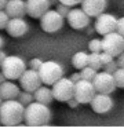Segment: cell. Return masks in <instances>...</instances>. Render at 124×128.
Masks as SVG:
<instances>
[{
    "instance_id": "obj_4",
    "label": "cell",
    "mask_w": 124,
    "mask_h": 128,
    "mask_svg": "<svg viewBox=\"0 0 124 128\" xmlns=\"http://www.w3.org/2000/svg\"><path fill=\"white\" fill-rule=\"evenodd\" d=\"M25 70H26L25 61L17 55L7 56L2 65V72L6 74L7 80H19Z\"/></svg>"
},
{
    "instance_id": "obj_20",
    "label": "cell",
    "mask_w": 124,
    "mask_h": 128,
    "mask_svg": "<svg viewBox=\"0 0 124 128\" xmlns=\"http://www.w3.org/2000/svg\"><path fill=\"white\" fill-rule=\"evenodd\" d=\"M88 56L90 54H87L85 51H79L72 56V65L79 70L84 69L85 66H88Z\"/></svg>"
},
{
    "instance_id": "obj_26",
    "label": "cell",
    "mask_w": 124,
    "mask_h": 128,
    "mask_svg": "<svg viewBox=\"0 0 124 128\" xmlns=\"http://www.w3.org/2000/svg\"><path fill=\"white\" fill-rule=\"evenodd\" d=\"M10 15L6 12V10H0V29H6L10 22Z\"/></svg>"
},
{
    "instance_id": "obj_23",
    "label": "cell",
    "mask_w": 124,
    "mask_h": 128,
    "mask_svg": "<svg viewBox=\"0 0 124 128\" xmlns=\"http://www.w3.org/2000/svg\"><path fill=\"white\" fill-rule=\"evenodd\" d=\"M88 50L91 52H102L103 51V42L101 39H92L88 44Z\"/></svg>"
},
{
    "instance_id": "obj_15",
    "label": "cell",
    "mask_w": 124,
    "mask_h": 128,
    "mask_svg": "<svg viewBox=\"0 0 124 128\" xmlns=\"http://www.w3.org/2000/svg\"><path fill=\"white\" fill-rule=\"evenodd\" d=\"M6 30L11 37H22L28 33L29 25L24 18H11Z\"/></svg>"
},
{
    "instance_id": "obj_38",
    "label": "cell",
    "mask_w": 124,
    "mask_h": 128,
    "mask_svg": "<svg viewBox=\"0 0 124 128\" xmlns=\"http://www.w3.org/2000/svg\"><path fill=\"white\" fill-rule=\"evenodd\" d=\"M6 80H7V77H6V74H4L3 72H0V84H2V83H4Z\"/></svg>"
},
{
    "instance_id": "obj_32",
    "label": "cell",
    "mask_w": 124,
    "mask_h": 128,
    "mask_svg": "<svg viewBox=\"0 0 124 128\" xmlns=\"http://www.w3.org/2000/svg\"><path fill=\"white\" fill-rule=\"evenodd\" d=\"M117 32L124 36V17H121L120 20L117 21Z\"/></svg>"
},
{
    "instance_id": "obj_35",
    "label": "cell",
    "mask_w": 124,
    "mask_h": 128,
    "mask_svg": "<svg viewBox=\"0 0 124 128\" xmlns=\"http://www.w3.org/2000/svg\"><path fill=\"white\" fill-rule=\"evenodd\" d=\"M81 73H73V74L70 76V80L73 81V83H77L79 80H81Z\"/></svg>"
},
{
    "instance_id": "obj_27",
    "label": "cell",
    "mask_w": 124,
    "mask_h": 128,
    "mask_svg": "<svg viewBox=\"0 0 124 128\" xmlns=\"http://www.w3.org/2000/svg\"><path fill=\"white\" fill-rule=\"evenodd\" d=\"M69 7H70V6H68V4L59 3V4L57 6V8H55V10H57V11L59 12V14L62 15L63 18H66V17H68V14H69V11H70V8H69Z\"/></svg>"
},
{
    "instance_id": "obj_29",
    "label": "cell",
    "mask_w": 124,
    "mask_h": 128,
    "mask_svg": "<svg viewBox=\"0 0 124 128\" xmlns=\"http://www.w3.org/2000/svg\"><path fill=\"white\" fill-rule=\"evenodd\" d=\"M41 65H43V61L39 59V58H33V59H30V62H29V68L30 69H35V70H39L41 68Z\"/></svg>"
},
{
    "instance_id": "obj_13",
    "label": "cell",
    "mask_w": 124,
    "mask_h": 128,
    "mask_svg": "<svg viewBox=\"0 0 124 128\" xmlns=\"http://www.w3.org/2000/svg\"><path fill=\"white\" fill-rule=\"evenodd\" d=\"M91 109L98 114H105L109 110H112L113 108V99L110 96V94H101L96 92V95L91 100Z\"/></svg>"
},
{
    "instance_id": "obj_8",
    "label": "cell",
    "mask_w": 124,
    "mask_h": 128,
    "mask_svg": "<svg viewBox=\"0 0 124 128\" xmlns=\"http://www.w3.org/2000/svg\"><path fill=\"white\" fill-rule=\"evenodd\" d=\"M40 26L47 33H55L63 26V17L57 10H48L40 18Z\"/></svg>"
},
{
    "instance_id": "obj_34",
    "label": "cell",
    "mask_w": 124,
    "mask_h": 128,
    "mask_svg": "<svg viewBox=\"0 0 124 128\" xmlns=\"http://www.w3.org/2000/svg\"><path fill=\"white\" fill-rule=\"evenodd\" d=\"M117 65H118V68H124V52H121L120 55L117 56Z\"/></svg>"
},
{
    "instance_id": "obj_6",
    "label": "cell",
    "mask_w": 124,
    "mask_h": 128,
    "mask_svg": "<svg viewBox=\"0 0 124 128\" xmlns=\"http://www.w3.org/2000/svg\"><path fill=\"white\" fill-rule=\"evenodd\" d=\"M102 42H103L105 52H109L110 55L116 56V58L121 52H124V36L121 33H118L117 30L105 34Z\"/></svg>"
},
{
    "instance_id": "obj_37",
    "label": "cell",
    "mask_w": 124,
    "mask_h": 128,
    "mask_svg": "<svg viewBox=\"0 0 124 128\" xmlns=\"http://www.w3.org/2000/svg\"><path fill=\"white\" fill-rule=\"evenodd\" d=\"M7 2L8 0H0V10H4L6 6H7Z\"/></svg>"
},
{
    "instance_id": "obj_19",
    "label": "cell",
    "mask_w": 124,
    "mask_h": 128,
    "mask_svg": "<svg viewBox=\"0 0 124 128\" xmlns=\"http://www.w3.org/2000/svg\"><path fill=\"white\" fill-rule=\"evenodd\" d=\"M33 94H35V100L41 102V103H44V105H50V103L52 102V99H54L52 88L46 87V84H44V86H40Z\"/></svg>"
},
{
    "instance_id": "obj_16",
    "label": "cell",
    "mask_w": 124,
    "mask_h": 128,
    "mask_svg": "<svg viewBox=\"0 0 124 128\" xmlns=\"http://www.w3.org/2000/svg\"><path fill=\"white\" fill-rule=\"evenodd\" d=\"M107 7V0H83L81 8L87 12L90 17H98L105 12Z\"/></svg>"
},
{
    "instance_id": "obj_36",
    "label": "cell",
    "mask_w": 124,
    "mask_h": 128,
    "mask_svg": "<svg viewBox=\"0 0 124 128\" xmlns=\"http://www.w3.org/2000/svg\"><path fill=\"white\" fill-rule=\"evenodd\" d=\"M7 56H8V55L4 52V51H3V48H2V50H0V68H2L3 62L6 61V58H7Z\"/></svg>"
},
{
    "instance_id": "obj_18",
    "label": "cell",
    "mask_w": 124,
    "mask_h": 128,
    "mask_svg": "<svg viewBox=\"0 0 124 128\" xmlns=\"http://www.w3.org/2000/svg\"><path fill=\"white\" fill-rule=\"evenodd\" d=\"M21 90L18 86H15L14 83H11V80H6L4 83L0 84V96L3 98V100L6 99H18Z\"/></svg>"
},
{
    "instance_id": "obj_22",
    "label": "cell",
    "mask_w": 124,
    "mask_h": 128,
    "mask_svg": "<svg viewBox=\"0 0 124 128\" xmlns=\"http://www.w3.org/2000/svg\"><path fill=\"white\" fill-rule=\"evenodd\" d=\"M18 100H19V102H21L24 106H28L29 103L35 102V94H33V92H30V91H25V90H24V91L19 94Z\"/></svg>"
},
{
    "instance_id": "obj_25",
    "label": "cell",
    "mask_w": 124,
    "mask_h": 128,
    "mask_svg": "<svg viewBox=\"0 0 124 128\" xmlns=\"http://www.w3.org/2000/svg\"><path fill=\"white\" fill-rule=\"evenodd\" d=\"M114 81H116V86L118 88H124V68H118L114 73Z\"/></svg>"
},
{
    "instance_id": "obj_21",
    "label": "cell",
    "mask_w": 124,
    "mask_h": 128,
    "mask_svg": "<svg viewBox=\"0 0 124 128\" xmlns=\"http://www.w3.org/2000/svg\"><path fill=\"white\" fill-rule=\"evenodd\" d=\"M88 66L94 68L95 70H99L103 65L101 61V52H91L88 56Z\"/></svg>"
},
{
    "instance_id": "obj_31",
    "label": "cell",
    "mask_w": 124,
    "mask_h": 128,
    "mask_svg": "<svg viewBox=\"0 0 124 128\" xmlns=\"http://www.w3.org/2000/svg\"><path fill=\"white\" fill-rule=\"evenodd\" d=\"M59 3H63V4H68V6H77V4H81L83 0H58Z\"/></svg>"
},
{
    "instance_id": "obj_1",
    "label": "cell",
    "mask_w": 124,
    "mask_h": 128,
    "mask_svg": "<svg viewBox=\"0 0 124 128\" xmlns=\"http://www.w3.org/2000/svg\"><path fill=\"white\" fill-rule=\"evenodd\" d=\"M25 106L18 99H6L0 106V124L6 127L19 125L24 121Z\"/></svg>"
},
{
    "instance_id": "obj_39",
    "label": "cell",
    "mask_w": 124,
    "mask_h": 128,
    "mask_svg": "<svg viewBox=\"0 0 124 128\" xmlns=\"http://www.w3.org/2000/svg\"><path fill=\"white\" fill-rule=\"evenodd\" d=\"M3 46H4V39H3L2 36H0V50L3 48Z\"/></svg>"
},
{
    "instance_id": "obj_2",
    "label": "cell",
    "mask_w": 124,
    "mask_h": 128,
    "mask_svg": "<svg viewBox=\"0 0 124 128\" xmlns=\"http://www.w3.org/2000/svg\"><path fill=\"white\" fill-rule=\"evenodd\" d=\"M48 105H44L41 102H35L29 103L25 106V116L24 121L29 127H44L48 125L51 121V110L47 108Z\"/></svg>"
},
{
    "instance_id": "obj_41",
    "label": "cell",
    "mask_w": 124,
    "mask_h": 128,
    "mask_svg": "<svg viewBox=\"0 0 124 128\" xmlns=\"http://www.w3.org/2000/svg\"><path fill=\"white\" fill-rule=\"evenodd\" d=\"M2 103H3V98L0 96V106H2Z\"/></svg>"
},
{
    "instance_id": "obj_3",
    "label": "cell",
    "mask_w": 124,
    "mask_h": 128,
    "mask_svg": "<svg viewBox=\"0 0 124 128\" xmlns=\"http://www.w3.org/2000/svg\"><path fill=\"white\" fill-rule=\"evenodd\" d=\"M39 74L41 77L43 84L52 86L59 78L63 77V68L55 61H46V62H43L41 68L39 69Z\"/></svg>"
},
{
    "instance_id": "obj_30",
    "label": "cell",
    "mask_w": 124,
    "mask_h": 128,
    "mask_svg": "<svg viewBox=\"0 0 124 128\" xmlns=\"http://www.w3.org/2000/svg\"><path fill=\"white\" fill-rule=\"evenodd\" d=\"M113 58H114V56L110 55L109 52H105V51H102V52H101V61H102V65H106V64H109V62H112V61H113ZM102 68H103V66H102Z\"/></svg>"
},
{
    "instance_id": "obj_10",
    "label": "cell",
    "mask_w": 124,
    "mask_h": 128,
    "mask_svg": "<svg viewBox=\"0 0 124 128\" xmlns=\"http://www.w3.org/2000/svg\"><path fill=\"white\" fill-rule=\"evenodd\" d=\"M117 18L112 14H106V12H102L101 15L96 17L95 21V32H98L99 34L105 36L107 33H112V32L117 30Z\"/></svg>"
},
{
    "instance_id": "obj_33",
    "label": "cell",
    "mask_w": 124,
    "mask_h": 128,
    "mask_svg": "<svg viewBox=\"0 0 124 128\" xmlns=\"http://www.w3.org/2000/svg\"><path fill=\"white\" fill-rule=\"evenodd\" d=\"M68 105H69V108H72V109H76V108H79V105H81V103L79 102V100L76 99V98H72V99H69L68 100Z\"/></svg>"
},
{
    "instance_id": "obj_9",
    "label": "cell",
    "mask_w": 124,
    "mask_h": 128,
    "mask_svg": "<svg viewBox=\"0 0 124 128\" xmlns=\"http://www.w3.org/2000/svg\"><path fill=\"white\" fill-rule=\"evenodd\" d=\"M92 83H94L96 92H101V94H112L117 88L116 81H114V76L112 73L106 72V70H102V72L96 73Z\"/></svg>"
},
{
    "instance_id": "obj_28",
    "label": "cell",
    "mask_w": 124,
    "mask_h": 128,
    "mask_svg": "<svg viewBox=\"0 0 124 128\" xmlns=\"http://www.w3.org/2000/svg\"><path fill=\"white\" fill-rule=\"evenodd\" d=\"M103 70H106V72H109V73H114L116 70L118 69V65H117V62H114V61H112V62H109V64H106V65H103V68H102Z\"/></svg>"
},
{
    "instance_id": "obj_17",
    "label": "cell",
    "mask_w": 124,
    "mask_h": 128,
    "mask_svg": "<svg viewBox=\"0 0 124 128\" xmlns=\"http://www.w3.org/2000/svg\"><path fill=\"white\" fill-rule=\"evenodd\" d=\"M4 10L10 15V18H24V15L26 14V2H24V0H8Z\"/></svg>"
},
{
    "instance_id": "obj_40",
    "label": "cell",
    "mask_w": 124,
    "mask_h": 128,
    "mask_svg": "<svg viewBox=\"0 0 124 128\" xmlns=\"http://www.w3.org/2000/svg\"><path fill=\"white\" fill-rule=\"evenodd\" d=\"M55 2H57V0H50V3H51V4H54Z\"/></svg>"
},
{
    "instance_id": "obj_24",
    "label": "cell",
    "mask_w": 124,
    "mask_h": 128,
    "mask_svg": "<svg viewBox=\"0 0 124 128\" xmlns=\"http://www.w3.org/2000/svg\"><path fill=\"white\" fill-rule=\"evenodd\" d=\"M80 73H81V77L84 78V80L92 81L94 77H95V74L98 73V70H95L94 68H91V66H85L84 69L80 70Z\"/></svg>"
},
{
    "instance_id": "obj_14",
    "label": "cell",
    "mask_w": 124,
    "mask_h": 128,
    "mask_svg": "<svg viewBox=\"0 0 124 128\" xmlns=\"http://www.w3.org/2000/svg\"><path fill=\"white\" fill-rule=\"evenodd\" d=\"M50 0H26V14L32 18H41L50 10Z\"/></svg>"
},
{
    "instance_id": "obj_12",
    "label": "cell",
    "mask_w": 124,
    "mask_h": 128,
    "mask_svg": "<svg viewBox=\"0 0 124 128\" xmlns=\"http://www.w3.org/2000/svg\"><path fill=\"white\" fill-rule=\"evenodd\" d=\"M90 18L91 17L83 8H73V10L69 11L66 20H68V24H69L70 28L84 29V28H87L88 24H90Z\"/></svg>"
},
{
    "instance_id": "obj_7",
    "label": "cell",
    "mask_w": 124,
    "mask_h": 128,
    "mask_svg": "<svg viewBox=\"0 0 124 128\" xmlns=\"http://www.w3.org/2000/svg\"><path fill=\"white\" fill-rule=\"evenodd\" d=\"M96 95V90L94 87V83L90 80H79L74 83V98L79 100L81 105L91 103L92 98Z\"/></svg>"
},
{
    "instance_id": "obj_5",
    "label": "cell",
    "mask_w": 124,
    "mask_h": 128,
    "mask_svg": "<svg viewBox=\"0 0 124 128\" xmlns=\"http://www.w3.org/2000/svg\"><path fill=\"white\" fill-rule=\"evenodd\" d=\"M52 94L54 99L58 102H68L74 96V83L70 80V77L59 78L55 84H52Z\"/></svg>"
},
{
    "instance_id": "obj_11",
    "label": "cell",
    "mask_w": 124,
    "mask_h": 128,
    "mask_svg": "<svg viewBox=\"0 0 124 128\" xmlns=\"http://www.w3.org/2000/svg\"><path fill=\"white\" fill-rule=\"evenodd\" d=\"M41 84H43V81H41V77H40V74H39V70L30 69V68L25 70L24 74L19 77V86H21L22 90H25V91L35 92Z\"/></svg>"
}]
</instances>
